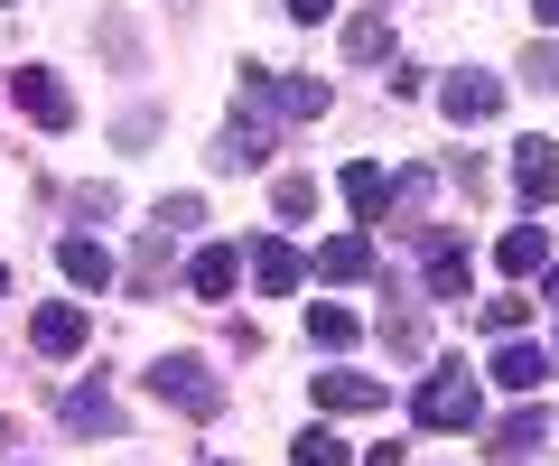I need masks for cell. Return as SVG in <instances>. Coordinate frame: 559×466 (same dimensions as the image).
I'll use <instances>...</instances> for the list:
<instances>
[{
    "label": "cell",
    "instance_id": "6da1fadb",
    "mask_svg": "<svg viewBox=\"0 0 559 466\" xmlns=\"http://www.w3.org/2000/svg\"><path fill=\"white\" fill-rule=\"evenodd\" d=\"M150 392H159L168 410H187V420H215L224 410V373L205 365V355H159V365H150Z\"/></svg>",
    "mask_w": 559,
    "mask_h": 466
},
{
    "label": "cell",
    "instance_id": "7a4b0ae2",
    "mask_svg": "<svg viewBox=\"0 0 559 466\" xmlns=\"http://www.w3.org/2000/svg\"><path fill=\"white\" fill-rule=\"evenodd\" d=\"M242 112L318 122V112H326V84H318V75H271V65H242Z\"/></svg>",
    "mask_w": 559,
    "mask_h": 466
},
{
    "label": "cell",
    "instance_id": "3957f363",
    "mask_svg": "<svg viewBox=\"0 0 559 466\" xmlns=\"http://www.w3.org/2000/svg\"><path fill=\"white\" fill-rule=\"evenodd\" d=\"M411 420H419V429H476V420H485V392L466 383V365H439L429 383H419Z\"/></svg>",
    "mask_w": 559,
    "mask_h": 466
},
{
    "label": "cell",
    "instance_id": "277c9868",
    "mask_svg": "<svg viewBox=\"0 0 559 466\" xmlns=\"http://www.w3.org/2000/svg\"><path fill=\"white\" fill-rule=\"evenodd\" d=\"M10 94H20V112H28L38 131H75V94H66L47 65H20V75H10Z\"/></svg>",
    "mask_w": 559,
    "mask_h": 466
},
{
    "label": "cell",
    "instance_id": "5b68a950",
    "mask_svg": "<svg viewBox=\"0 0 559 466\" xmlns=\"http://www.w3.org/2000/svg\"><path fill=\"white\" fill-rule=\"evenodd\" d=\"M439 112H448L457 131H476V122H495V112H503V84H495V75H448V84H439Z\"/></svg>",
    "mask_w": 559,
    "mask_h": 466
},
{
    "label": "cell",
    "instance_id": "8992f818",
    "mask_svg": "<svg viewBox=\"0 0 559 466\" xmlns=\"http://www.w3.org/2000/svg\"><path fill=\"white\" fill-rule=\"evenodd\" d=\"M205 168H215V178H242V168H271V131H261L252 112H242L234 131H215V150H205Z\"/></svg>",
    "mask_w": 559,
    "mask_h": 466
},
{
    "label": "cell",
    "instance_id": "52a82bcc",
    "mask_svg": "<svg viewBox=\"0 0 559 466\" xmlns=\"http://www.w3.org/2000/svg\"><path fill=\"white\" fill-rule=\"evenodd\" d=\"M513 187H522L532 215H540V205H559V150H550V141H522V150H513Z\"/></svg>",
    "mask_w": 559,
    "mask_h": 466
},
{
    "label": "cell",
    "instance_id": "ba28073f",
    "mask_svg": "<svg viewBox=\"0 0 559 466\" xmlns=\"http://www.w3.org/2000/svg\"><path fill=\"white\" fill-rule=\"evenodd\" d=\"M252 280H261V299H289V289L308 280V262L280 243V234H261V243H252Z\"/></svg>",
    "mask_w": 559,
    "mask_h": 466
},
{
    "label": "cell",
    "instance_id": "9c48e42d",
    "mask_svg": "<svg viewBox=\"0 0 559 466\" xmlns=\"http://www.w3.org/2000/svg\"><path fill=\"white\" fill-rule=\"evenodd\" d=\"M28 345H38V355H75V345H84V308L75 299H47L38 318H28Z\"/></svg>",
    "mask_w": 559,
    "mask_h": 466
},
{
    "label": "cell",
    "instance_id": "30bf717a",
    "mask_svg": "<svg viewBox=\"0 0 559 466\" xmlns=\"http://www.w3.org/2000/svg\"><path fill=\"white\" fill-rule=\"evenodd\" d=\"M540 373H550V345H522V336L495 345V383L503 392H540Z\"/></svg>",
    "mask_w": 559,
    "mask_h": 466
},
{
    "label": "cell",
    "instance_id": "8fae6325",
    "mask_svg": "<svg viewBox=\"0 0 559 466\" xmlns=\"http://www.w3.org/2000/svg\"><path fill=\"white\" fill-rule=\"evenodd\" d=\"M57 271H66L75 289H112V252H103L94 234H66V243H57Z\"/></svg>",
    "mask_w": 559,
    "mask_h": 466
},
{
    "label": "cell",
    "instance_id": "7c38bea8",
    "mask_svg": "<svg viewBox=\"0 0 559 466\" xmlns=\"http://www.w3.org/2000/svg\"><path fill=\"white\" fill-rule=\"evenodd\" d=\"M66 429H94V439H121V402L103 383H75L66 392Z\"/></svg>",
    "mask_w": 559,
    "mask_h": 466
},
{
    "label": "cell",
    "instance_id": "4fadbf2b",
    "mask_svg": "<svg viewBox=\"0 0 559 466\" xmlns=\"http://www.w3.org/2000/svg\"><path fill=\"white\" fill-rule=\"evenodd\" d=\"M540 439H550V410H532V402H522L513 420H495V447H503L513 466H532V457H540Z\"/></svg>",
    "mask_w": 559,
    "mask_h": 466
},
{
    "label": "cell",
    "instance_id": "5bb4252c",
    "mask_svg": "<svg viewBox=\"0 0 559 466\" xmlns=\"http://www.w3.org/2000/svg\"><path fill=\"white\" fill-rule=\"evenodd\" d=\"M234 280H242V252L234 243H205L197 262H187V289H197V299H224Z\"/></svg>",
    "mask_w": 559,
    "mask_h": 466
},
{
    "label": "cell",
    "instance_id": "9a60e30c",
    "mask_svg": "<svg viewBox=\"0 0 559 466\" xmlns=\"http://www.w3.org/2000/svg\"><path fill=\"white\" fill-rule=\"evenodd\" d=\"M466 271H476V262H466V243H457V234H429V299H457V289H466Z\"/></svg>",
    "mask_w": 559,
    "mask_h": 466
},
{
    "label": "cell",
    "instance_id": "2e32d148",
    "mask_svg": "<svg viewBox=\"0 0 559 466\" xmlns=\"http://www.w3.org/2000/svg\"><path fill=\"white\" fill-rule=\"evenodd\" d=\"M373 271V234H336V243H318V280H364Z\"/></svg>",
    "mask_w": 559,
    "mask_h": 466
},
{
    "label": "cell",
    "instance_id": "e0dca14e",
    "mask_svg": "<svg viewBox=\"0 0 559 466\" xmlns=\"http://www.w3.org/2000/svg\"><path fill=\"white\" fill-rule=\"evenodd\" d=\"M318 410H382L373 373H318Z\"/></svg>",
    "mask_w": 559,
    "mask_h": 466
},
{
    "label": "cell",
    "instance_id": "ac0fdd59",
    "mask_svg": "<svg viewBox=\"0 0 559 466\" xmlns=\"http://www.w3.org/2000/svg\"><path fill=\"white\" fill-rule=\"evenodd\" d=\"M336 187H345V205H355V215H364V224H373V215H382V205H392V178H382V168H373V159H355V168H345V178H336Z\"/></svg>",
    "mask_w": 559,
    "mask_h": 466
},
{
    "label": "cell",
    "instance_id": "d6986e66",
    "mask_svg": "<svg viewBox=\"0 0 559 466\" xmlns=\"http://www.w3.org/2000/svg\"><path fill=\"white\" fill-rule=\"evenodd\" d=\"M345 57H355V65H382V57H392V20H382V10L345 20Z\"/></svg>",
    "mask_w": 559,
    "mask_h": 466
},
{
    "label": "cell",
    "instance_id": "ffe728a7",
    "mask_svg": "<svg viewBox=\"0 0 559 466\" xmlns=\"http://www.w3.org/2000/svg\"><path fill=\"white\" fill-rule=\"evenodd\" d=\"M495 262L503 271H540V262H550V234H540V224H513V234L495 243Z\"/></svg>",
    "mask_w": 559,
    "mask_h": 466
},
{
    "label": "cell",
    "instance_id": "44dd1931",
    "mask_svg": "<svg viewBox=\"0 0 559 466\" xmlns=\"http://www.w3.org/2000/svg\"><path fill=\"white\" fill-rule=\"evenodd\" d=\"M168 243H178L168 224H150V234H140V252H131V289H159V271H168Z\"/></svg>",
    "mask_w": 559,
    "mask_h": 466
},
{
    "label": "cell",
    "instance_id": "7402d4cb",
    "mask_svg": "<svg viewBox=\"0 0 559 466\" xmlns=\"http://www.w3.org/2000/svg\"><path fill=\"white\" fill-rule=\"evenodd\" d=\"M299 466H355V447L336 439V429H299V447H289Z\"/></svg>",
    "mask_w": 559,
    "mask_h": 466
},
{
    "label": "cell",
    "instance_id": "603a6c76",
    "mask_svg": "<svg viewBox=\"0 0 559 466\" xmlns=\"http://www.w3.org/2000/svg\"><path fill=\"white\" fill-rule=\"evenodd\" d=\"M308 345L345 355V345H355V318H345V308H308Z\"/></svg>",
    "mask_w": 559,
    "mask_h": 466
},
{
    "label": "cell",
    "instance_id": "cb8c5ba5",
    "mask_svg": "<svg viewBox=\"0 0 559 466\" xmlns=\"http://www.w3.org/2000/svg\"><path fill=\"white\" fill-rule=\"evenodd\" d=\"M271 205H280V215H318V178H280Z\"/></svg>",
    "mask_w": 559,
    "mask_h": 466
},
{
    "label": "cell",
    "instance_id": "d4e9b609",
    "mask_svg": "<svg viewBox=\"0 0 559 466\" xmlns=\"http://www.w3.org/2000/svg\"><path fill=\"white\" fill-rule=\"evenodd\" d=\"M522 318H532V299H485V326L495 336H522Z\"/></svg>",
    "mask_w": 559,
    "mask_h": 466
},
{
    "label": "cell",
    "instance_id": "484cf974",
    "mask_svg": "<svg viewBox=\"0 0 559 466\" xmlns=\"http://www.w3.org/2000/svg\"><path fill=\"white\" fill-rule=\"evenodd\" d=\"M382 336H392V355H419V345H429V326H419V318H382Z\"/></svg>",
    "mask_w": 559,
    "mask_h": 466
},
{
    "label": "cell",
    "instance_id": "4316f807",
    "mask_svg": "<svg viewBox=\"0 0 559 466\" xmlns=\"http://www.w3.org/2000/svg\"><path fill=\"white\" fill-rule=\"evenodd\" d=\"M522 75H532L540 94H559V47H532V57H522Z\"/></svg>",
    "mask_w": 559,
    "mask_h": 466
},
{
    "label": "cell",
    "instance_id": "83f0119b",
    "mask_svg": "<svg viewBox=\"0 0 559 466\" xmlns=\"http://www.w3.org/2000/svg\"><path fill=\"white\" fill-rule=\"evenodd\" d=\"M159 224H168V234H187V224H205V205H197V196H168Z\"/></svg>",
    "mask_w": 559,
    "mask_h": 466
},
{
    "label": "cell",
    "instance_id": "f1b7e54d",
    "mask_svg": "<svg viewBox=\"0 0 559 466\" xmlns=\"http://www.w3.org/2000/svg\"><path fill=\"white\" fill-rule=\"evenodd\" d=\"M280 10H289V20H308V28H318L326 10H336V0H280Z\"/></svg>",
    "mask_w": 559,
    "mask_h": 466
},
{
    "label": "cell",
    "instance_id": "f546056e",
    "mask_svg": "<svg viewBox=\"0 0 559 466\" xmlns=\"http://www.w3.org/2000/svg\"><path fill=\"white\" fill-rule=\"evenodd\" d=\"M532 20H540V28H559V0H532Z\"/></svg>",
    "mask_w": 559,
    "mask_h": 466
},
{
    "label": "cell",
    "instance_id": "4dcf8cb0",
    "mask_svg": "<svg viewBox=\"0 0 559 466\" xmlns=\"http://www.w3.org/2000/svg\"><path fill=\"white\" fill-rule=\"evenodd\" d=\"M550 308H559V262H550Z\"/></svg>",
    "mask_w": 559,
    "mask_h": 466
},
{
    "label": "cell",
    "instance_id": "1f68e13d",
    "mask_svg": "<svg viewBox=\"0 0 559 466\" xmlns=\"http://www.w3.org/2000/svg\"><path fill=\"white\" fill-rule=\"evenodd\" d=\"M0 299H10V271H0Z\"/></svg>",
    "mask_w": 559,
    "mask_h": 466
},
{
    "label": "cell",
    "instance_id": "d6a6232c",
    "mask_svg": "<svg viewBox=\"0 0 559 466\" xmlns=\"http://www.w3.org/2000/svg\"><path fill=\"white\" fill-rule=\"evenodd\" d=\"M10 10H20V0H10Z\"/></svg>",
    "mask_w": 559,
    "mask_h": 466
},
{
    "label": "cell",
    "instance_id": "836d02e7",
    "mask_svg": "<svg viewBox=\"0 0 559 466\" xmlns=\"http://www.w3.org/2000/svg\"><path fill=\"white\" fill-rule=\"evenodd\" d=\"M215 466H224V457H215Z\"/></svg>",
    "mask_w": 559,
    "mask_h": 466
}]
</instances>
